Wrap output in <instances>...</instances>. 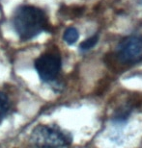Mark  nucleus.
<instances>
[{"mask_svg":"<svg viewBox=\"0 0 142 148\" xmlns=\"http://www.w3.org/2000/svg\"><path fill=\"white\" fill-rule=\"evenodd\" d=\"M14 29L21 40H29L43 31H49L45 12L33 5H22L15 11Z\"/></svg>","mask_w":142,"mask_h":148,"instance_id":"1","label":"nucleus"},{"mask_svg":"<svg viewBox=\"0 0 142 148\" xmlns=\"http://www.w3.org/2000/svg\"><path fill=\"white\" fill-rule=\"evenodd\" d=\"M30 143L34 146L62 147L72 143V137L55 125H39L32 131Z\"/></svg>","mask_w":142,"mask_h":148,"instance_id":"2","label":"nucleus"},{"mask_svg":"<svg viewBox=\"0 0 142 148\" xmlns=\"http://www.w3.org/2000/svg\"><path fill=\"white\" fill-rule=\"evenodd\" d=\"M61 57L54 51H47L35 60V69L41 80L51 82L56 79L61 70Z\"/></svg>","mask_w":142,"mask_h":148,"instance_id":"3","label":"nucleus"},{"mask_svg":"<svg viewBox=\"0 0 142 148\" xmlns=\"http://www.w3.org/2000/svg\"><path fill=\"white\" fill-rule=\"evenodd\" d=\"M118 57L124 63H132L142 56V38L131 36L123 40L117 48Z\"/></svg>","mask_w":142,"mask_h":148,"instance_id":"4","label":"nucleus"},{"mask_svg":"<svg viewBox=\"0 0 142 148\" xmlns=\"http://www.w3.org/2000/svg\"><path fill=\"white\" fill-rule=\"evenodd\" d=\"M78 38H79V33L78 29L75 27H69L68 29H66V31L64 32L63 35V40L69 45H72V44L76 43V40H78Z\"/></svg>","mask_w":142,"mask_h":148,"instance_id":"5","label":"nucleus"},{"mask_svg":"<svg viewBox=\"0 0 142 148\" xmlns=\"http://www.w3.org/2000/svg\"><path fill=\"white\" fill-rule=\"evenodd\" d=\"M10 110V100L4 92L0 91V122L4 119Z\"/></svg>","mask_w":142,"mask_h":148,"instance_id":"6","label":"nucleus"},{"mask_svg":"<svg viewBox=\"0 0 142 148\" xmlns=\"http://www.w3.org/2000/svg\"><path fill=\"white\" fill-rule=\"evenodd\" d=\"M98 40H99V37H98L97 35L88 38L87 40H85L84 41H82L80 43L79 49H80L81 51H88V50L92 49L93 47L96 45L98 43Z\"/></svg>","mask_w":142,"mask_h":148,"instance_id":"7","label":"nucleus"}]
</instances>
